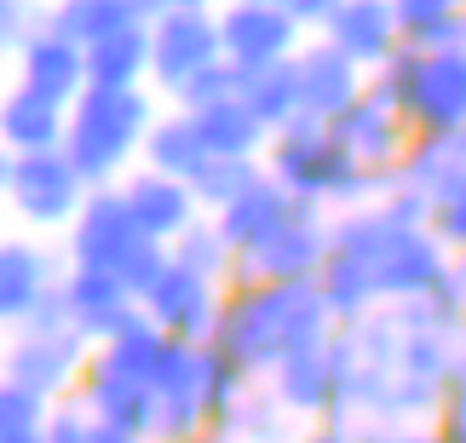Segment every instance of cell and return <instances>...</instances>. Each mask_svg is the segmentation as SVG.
I'll return each instance as SVG.
<instances>
[{
    "label": "cell",
    "instance_id": "obj_36",
    "mask_svg": "<svg viewBox=\"0 0 466 443\" xmlns=\"http://www.w3.org/2000/svg\"><path fill=\"white\" fill-rule=\"evenodd\" d=\"M426 225H432V237L450 247V254H466V173L455 179L450 196L432 207V219H426Z\"/></svg>",
    "mask_w": 466,
    "mask_h": 443
},
{
    "label": "cell",
    "instance_id": "obj_8",
    "mask_svg": "<svg viewBox=\"0 0 466 443\" xmlns=\"http://www.w3.org/2000/svg\"><path fill=\"white\" fill-rule=\"evenodd\" d=\"M225 58V41H219V12H185V6H167L150 17V86L156 93L178 98L185 86L213 69Z\"/></svg>",
    "mask_w": 466,
    "mask_h": 443
},
{
    "label": "cell",
    "instance_id": "obj_49",
    "mask_svg": "<svg viewBox=\"0 0 466 443\" xmlns=\"http://www.w3.org/2000/svg\"><path fill=\"white\" fill-rule=\"evenodd\" d=\"M461 156H466V127H461Z\"/></svg>",
    "mask_w": 466,
    "mask_h": 443
},
{
    "label": "cell",
    "instance_id": "obj_14",
    "mask_svg": "<svg viewBox=\"0 0 466 443\" xmlns=\"http://www.w3.org/2000/svg\"><path fill=\"white\" fill-rule=\"evenodd\" d=\"M329 127H334V138H339V150H346L363 173H374V179H391V173H398V162L409 156V145H415L409 121L391 110V104H380L374 93H363L339 121H329Z\"/></svg>",
    "mask_w": 466,
    "mask_h": 443
},
{
    "label": "cell",
    "instance_id": "obj_46",
    "mask_svg": "<svg viewBox=\"0 0 466 443\" xmlns=\"http://www.w3.org/2000/svg\"><path fill=\"white\" fill-rule=\"evenodd\" d=\"M450 282L461 288V299H466V254H455V271H450Z\"/></svg>",
    "mask_w": 466,
    "mask_h": 443
},
{
    "label": "cell",
    "instance_id": "obj_35",
    "mask_svg": "<svg viewBox=\"0 0 466 443\" xmlns=\"http://www.w3.org/2000/svg\"><path fill=\"white\" fill-rule=\"evenodd\" d=\"M450 12H461L455 0H391V17H398L403 46H420V41H426V35H432Z\"/></svg>",
    "mask_w": 466,
    "mask_h": 443
},
{
    "label": "cell",
    "instance_id": "obj_39",
    "mask_svg": "<svg viewBox=\"0 0 466 443\" xmlns=\"http://www.w3.org/2000/svg\"><path fill=\"white\" fill-rule=\"evenodd\" d=\"M282 6H289V12H294V24H299V29H306V35H317L322 24H329V12L339 6V0H282Z\"/></svg>",
    "mask_w": 466,
    "mask_h": 443
},
{
    "label": "cell",
    "instance_id": "obj_26",
    "mask_svg": "<svg viewBox=\"0 0 466 443\" xmlns=\"http://www.w3.org/2000/svg\"><path fill=\"white\" fill-rule=\"evenodd\" d=\"M127 24H145V12H138L133 0H58V6H46V29L64 35V41H76L81 52L121 35Z\"/></svg>",
    "mask_w": 466,
    "mask_h": 443
},
{
    "label": "cell",
    "instance_id": "obj_34",
    "mask_svg": "<svg viewBox=\"0 0 466 443\" xmlns=\"http://www.w3.org/2000/svg\"><path fill=\"white\" fill-rule=\"evenodd\" d=\"M46 29L41 0H0V58H17L29 46V35Z\"/></svg>",
    "mask_w": 466,
    "mask_h": 443
},
{
    "label": "cell",
    "instance_id": "obj_37",
    "mask_svg": "<svg viewBox=\"0 0 466 443\" xmlns=\"http://www.w3.org/2000/svg\"><path fill=\"white\" fill-rule=\"evenodd\" d=\"M41 438L46 443H93V415H86L76 398H64V403H52Z\"/></svg>",
    "mask_w": 466,
    "mask_h": 443
},
{
    "label": "cell",
    "instance_id": "obj_51",
    "mask_svg": "<svg viewBox=\"0 0 466 443\" xmlns=\"http://www.w3.org/2000/svg\"><path fill=\"white\" fill-rule=\"evenodd\" d=\"M455 6H461V12H466V0H455Z\"/></svg>",
    "mask_w": 466,
    "mask_h": 443
},
{
    "label": "cell",
    "instance_id": "obj_2",
    "mask_svg": "<svg viewBox=\"0 0 466 443\" xmlns=\"http://www.w3.org/2000/svg\"><path fill=\"white\" fill-rule=\"evenodd\" d=\"M329 242L339 259H357L380 288V306H415L432 299L455 271V254L432 237V225H409L386 214L380 202H363L351 214L329 219Z\"/></svg>",
    "mask_w": 466,
    "mask_h": 443
},
{
    "label": "cell",
    "instance_id": "obj_13",
    "mask_svg": "<svg viewBox=\"0 0 466 443\" xmlns=\"http://www.w3.org/2000/svg\"><path fill=\"white\" fill-rule=\"evenodd\" d=\"M145 317L167 334V340H185V346H208L213 328H219V311H225V288L208 277L185 271V265H167L161 282L138 299Z\"/></svg>",
    "mask_w": 466,
    "mask_h": 443
},
{
    "label": "cell",
    "instance_id": "obj_41",
    "mask_svg": "<svg viewBox=\"0 0 466 443\" xmlns=\"http://www.w3.org/2000/svg\"><path fill=\"white\" fill-rule=\"evenodd\" d=\"M403 432L409 427H357L351 443H403Z\"/></svg>",
    "mask_w": 466,
    "mask_h": 443
},
{
    "label": "cell",
    "instance_id": "obj_44",
    "mask_svg": "<svg viewBox=\"0 0 466 443\" xmlns=\"http://www.w3.org/2000/svg\"><path fill=\"white\" fill-rule=\"evenodd\" d=\"M93 443H138V438H127V432H116V427H98V420H93Z\"/></svg>",
    "mask_w": 466,
    "mask_h": 443
},
{
    "label": "cell",
    "instance_id": "obj_9",
    "mask_svg": "<svg viewBox=\"0 0 466 443\" xmlns=\"http://www.w3.org/2000/svg\"><path fill=\"white\" fill-rule=\"evenodd\" d=\"M86 179L76 167H69L64 150H46V156H17L12 162V214L24 219L29 230H69L76 225V214L86 207Z\"/></svg>",
    "mask_w": 466,
    "mask_h": 443
},
{
    "label": "cell",
    "instance_id": "obj_20",
    "mask_svg": "<svg viewBox=\"0 0 466 443\" xmlns=\"http://www.w3.org/2000/svg\"><path fill=\"white\" fill-rule=\"evenodd\" d=\"M17 86L69 110L86 93V52L76 41H64V35H52V29L29 35V46L17 52Z\"/></svg>",
    "mask_w": 466,
    "mask_h": 443
},
{
    "label": "cell",
    "instance_id": "obj_3",
    "mask_svg": "<svg viewBox=\"0 0 466 443\" xmlns=\"http://www.w3.org/2000/svg\"><path fill=\"white\" fill-rule=\"evenodd\" d=\"M156 93L150 86H86L69 104V133H64V156L69 167L86 179V190H110L138 167L145 138L156 127Z\"/></svg>",
    "mask_w": 466,
    "mask_h": 443
},
{
    "label": "cell",
    "instance_id": "obj_43",
    "mask_svg": "<svg viewBox=\"0 0 466 443\" xmlns=\"http://www.w3.org/2000/svg\"><path fill=\"white\" fill-rule=\"evenodd\" d=\"M438 438L443 443H466V420H438Z\"/></svg>",
    "mask_w": 466,
    "mask_h": 443
},
{
    "label": "cell",
    "instance_id": "obj_28",
    "mask_svg": "<svg viewBox=\"0 0 466 443\" xmlns=\"http://www.w3.org/2000/svg\"><path fill=\"white\" fill-rule=\"evenodd\" d=\"M242 104L254 110L271 133H282L289 121H299V81H294V64H277V69H259V76H242Z\"/></svg>",
    "mask_w": 466,
    "mask_h": 443
},
{
    "label": "cell",
    "instance_id": "obj_31",
    "mask_svg": "<svg viewBox=\"0 0 466 443\" xmlns=\"http://www.w3.org/2000/svg\"><path fill=\"white\" fill-rule=\"evenodd\" d=\"M259 173H265V162H219V156H208L202 173L190 179V190H196V202H202V214H225Z\"/></svg>",
    "mask_w": 466,
    "mask_h": 443
},
{
    "label": "cell",
    "instance_id": "obj_27",
    "mask_svg": "<svg viewBox=\"0 0 466 443\" xmlns=\"http://www.w3.org/2000/svg\"><path fill=\"white\" fill-rule=\"evenodd\" d=\"M173 265H185V271H196V277H208V282H219V288H230V277H237V247L225 242V230H219V219L213 214H202L185 237H178L173 247Z\"/></svg>",
    "mask_w": 466,
    "mask_h": 443
},
{
    "label": "cell",
    "instance_id": "obj_1",
    "mask_svg": "<svg viewBox=\"0 0 466 443\" xmlns=\"http://www.w3.org/2000/svg\"><path fill=\"white\" fill-rule=\"evenodd\" d=\"M334 311L322 306L317 282H242L225 288V311L208 346H219L248 380H271L294 351L334 340Z\"/></svg>",
    "mask_w": 466,
    "mask_h": 443
},
{
    "label": "cell",
    "instance_id": "obj_10",
    "mask_svg": "<svg viewBox=\"0 0 466 443\" xmlns=\"http://www.w3.org/2000/svg\"><path fill=\"white\" fill-rule=\"evenodd\" d=\"M329 219L322 207L299 202V214L277 230L265 247L237 259V277H230V288H242V282H317L322 265H329L334 242H329Z\"/></svg>",
    "mask_w": 466,
    "mask_h": 443
},
{
    "label": "cell",
    "instance_id": "obj_11",
    "mask_svg": "<svg viewBox=\"0 0 466 443\" xmlns=\"http://www.w3.org/2000/svg\"><path fill=\"white\" fill-rule=\"evenodd\" d=\"M138 247H145V230L133 225V207L121 196V185L93 190L86 207L76 214V225L64 230L69 265H86V271H116L121 277V265H127Z\"/></svg>",
    "mask_w": 466,
    "mask_h": 443
},
{
    "label": "cell",
    "instance_id": "obj_29",
    "mask_svg": "<svg viewBox=\"0 0 466 443\" xmlns=\"http://www.w3.org/2000/svg\"><path fill=\"white\" fill-rule=\"evenodd\" d=\"M289 420H294V415L282 409L271 392H259V386H254V392H248L237 409H230V420H225L213 438H225V443H294V438H289Z\"/></svg>",
    "mask_w": 466,
    "mask_h": 443
},
{
    "label": "cell",
    "instance_id": "obj_7",
    "mask_svg": "<svg viewBox=\"0 0 466 443\" xmlns=\"http://www.w3.org/2000/svg\"><path fill=\"white\" fill-rule=\"evenodd\" d=\"M219 41H225L230 69L259 76V69L294 64V52L306 46L311 35L294 24V12L282 6V0H225L219 6Z\"/></svg>",
    "mask_w": 466,
    "mask_h": 443
},
{
    "label": "cell",
    "instance_id": "obj_16",
    "mask_svg": "<svg viewBox=\"0 0 466 443\" xmlns=\"http://www.w3.org/2000/svg\"><path fill=\"white\" fill-rule=\"evenodd\" d=\"M76 403L98 420V427H116V432H127V438H138V443H150L156 392H150L145 380H133V375H121V368H110L98 351H93V357H86V368H81Z\"/></svg>",
    "mask_w": 466,
    "mask_h": 443
},
{
    "label": "cell",
    "instance_id": "obj_5",
    "mask_svg": "<svg viewBox=\"0 0 466 443\" xmlns=\"http://www.w3.org/2000/svg\"><path fill=\"white\" fill-rule=\"evenodd\" d=\"M369 93L391 104L415 138H461L466 127V52L398 46L369 76Z\"/></svg>",
    "mask_w": 466,
    "mask_h": 443
},
{
    "label": "cell",
    "instance_id": "obj_6",
    "mask_svg": "<svg viewBox=\"0 0 466 443\" xmlns=\"http://www.w3.org/2000/svg\"><path fill=\"white\" fill-rule=\"evenodd\" d=\"M265 392H271L294 420H306V427H322V420L357 427V415H351V351L339 340V328H334L329 346L294 351V357L265 380Z\"/></svg>",
    "mask_w": 466,
    "mask_h": 443
},
{
    "label": "cell",
    "instance_id": "obj_19",
    "mask_svg": "<svg viewBox=\"0 0 466 443\" xmlns=\"http://www.w3.org/2000/svg\"><path fill=\"white\" fill-rule=\"evenodd\" d=\"M317 35L329 46L346 52L363 76H374V69H380L391 52L403 46L398 17H391V0H339V6L329 12V24H322Z\"/></svg>",
    "mask_w": 466,
    "mask_h": 443
},
{
    "label": "cell",
    "instance_id": "obj_24",
    "mask_svg": "<svg viewBox=\"0 0 466 443\" xmlns=\"http://www.w3.org/2000/svg\"><path fill=\"white\" fill-rule=\"evenodd\" d=\"M86 86H150V17L86 46Z\"/></svg>",
    "mask_w": 466,
    "mask_h": 443
},
{
    "label": "cell",
    "instance_id": "obj_21",
    "mask_svg": "<svg viewBox=\"0 0 466 443\" xmlns=\"http://www.w3.org/2000/svg\"><path fill=\"white\" fill-rule=\"evenodd\" d=\"M294 214H299V202H294L289 190H282V185L271 179V173H259V179L248 185L242 196L225 207V214H213V219H219L225 242L237 247V259H242V254H254V247L271 242V237H277V230L289 225Z\"/></svg>",
    "mask_w": 466,
    "mask_h": 443
},
{
    "label": "cell",
    "instance_id": "obj_40",
    "mask_svg": "<svg viewBox=\"0 0 466 443\" xmlns=\"http://www.w3.org/2000/svg\"><path fill=\"white\" fill-rule=\"evenodd\" d=\"M351 432L357 427H339V420H322V427H306L294 443H351Z\"/></svg>",
    "mask_w": 466,
    "mask_h": 443
},
{
    "label": "cell",
    "instance_id": "obj_4",
    "mask_svg": "<svg viewBox=\"0 0 466 443\" xmlns=\"http://www.w3.org/2000/svg\"><path fill=\"white\" fill-rule=\"evenodd\" d=\"M265 173H271L294 202H311V207H322V214H329V207L334 214H351V207L380 196V179L363 173L346 150H339L329 121H311V116H299L282 133H271Z\"/></svg>",
    "mask_w": 466,
    "mask_h": 443
},
{
    "label": "cell",
    "instance_id": "obj_32",
    "mask_svg": "<svg viewBox=\"0 0 466 443\" xmlns=\"http://www.w3.org/2000/svg\"><path fill=\"white\" fill-rule=\"evenodd\" d=\"M225 98H242V69H230L225 58L213 64V69H202L185 93L173 98V110H185V116H202V110H213V104H225Z\"/></svg>",
    "mask_w": 466,
    "mask_h": 443
},
{
    "label": "cell",
    "instance_id": "obj_18",
    "mask_svg": "<svg viewBox=\"0 0 466 443\" xmlns=\"http://www.w3.org/2000/svg\"><path fill=\"white\" fill-rule=\"evenodd\" d=\"M58 259L35 237H0V328H24L41 299L58 288Z\"/></svg>",
    "mask_w": 466,
    "mask_h": 443
},
{
    "label": "cell",
    "instance_id": "obj_38",
    "mask_svg": "<svg viewBox=\"0 0 466 443\" xmlns=\"http://www.w3.org/2000/svg\"><path fill=\"white\" fill-rule=\"evenodd\" d=\"M443 420H466V351L461 346L450 363V386H443Z\"/></svg>",
    "mask_w": 466,
    "mask_h": 443
},
{
    "label": "cell",
    "instance_id": "obj_50",
    "mask_svg": "<svg viewBox=\"0 0 466 443\" xmlns=\"http://www.w3.org/2000/svg\"><path fill=\"white\" fill-rule=\"evenodd\" d=\"M41 6H58V0H41Z\"/></svg>",
    "mask_w": 466,
    "mask_h": 443
},
{
    "label": "cell",
    "instance_id": "obj_12",
    "mask_svg": "<svg viewBox=\"0 0 466 443\" xmlns=\"http://www.w3.org/2000/svg\"><path fill=\"white\" fill-rule=\"evenodd\" d=\"M86 357H93V346L76 328L69 334H12V346L0 351V375L46 403H64V398H76Z\"/></svg>",
    "mask_w": 466,
    "mask_h": 443
},
{
    "label": "cell",
    "instance_id": "obj_30",
    "mask_svg": "<svg viewBox=\"0 0 466 443\" xmlns=\"http://www.w3.org/2000/svg\"><path fill=\"white\" fill-rule=\"evenodd\" d=\"M254 386H259V380H248L219 346H202V403H208V427H213V432L225 427L230 409H237V403L254 392Z\"/></svg>",
    "mask_w": 466,
    "mask_h": 443
},
{
    "label": "cell",
    "instance_id": "obj_23",
    "mask_svg": "<svg viewBox=\"0 0 466 443\" xmlns=\"http://www.w3.org/2000/svg\"><path fill=\"white\" fill-rule=\"evenodd\" d=\"M190 121L202 133L208 156H219V162H265V150H271V127L242 98H225V104H213V110L190 116Z\"/></svg>",
    "mask_w": 466,
    "mask_h": 443
},
{
    "label": "cell",
    "instance_id": "obj_25",
    "mask_svg": "<svg viewBox=\"0 0 466 443\" xmlns=\"http://www.w3.org/2000/svg\"><path fill=\"white\" fill-rule=\"evenodd\" d=\"M208 162V145H202V133H196V121L185 110H161L156 116V127L145 138V156H138V167H150V173H167V179H196Z\"/></svg>",
    "mask_w": 466,
    "mask_h": 443
},
{
    "label": "cell",
    "instance_id": "obj_15",
    "mask_svg": "<svg viewBox=\"0 0 466 443\" xmlns=\"http://www.w3.org/2000/svg\"><path fill=\"white\" fill-rule=\"evenodd\" d=\"M294 81H299V116H311V121H339L369 93V76L339 46L322 41V35H311L294 52Z\"/></svg>",
    "mask_w": 466,
    "mask_h": 443
},
{
    "label": "cell",
    "instance_id": "obj_47",
    "mask_svg": "<svg viewBox=\"0 0 466 443\" xmlns=\"http://www.w3.org/2000/svg\"><path fill=\"white\" fill-rule=\"evenodd\" d=\"M133 6L145 12V17H156V12H167V0H133Z\"/></svg>",
    "mask_w": 466,
    "mask_h": 443
},
{
    "label": "cell",
    "instance_id": "obj_22",
    "mask_svg": "<svg viewBox=\"0 0 466 443\" xmlns=\"http://www.w3.org/2000/svg\"><path fill=\"white\" fill-rule=\"evenodd\" d=\"M64 133H69V110L24 93V86H6V93H0V145L12 156L64 150Z\"/></svg>",
    "mask_w": 466,
    "mask_h": 443
},
{
    "label": "cell",
    "instance_id": "obj_17",
    "mask_svg": "<svg viewBox=\"0 0 466 443\" xmlns=\"http://www.w3.org/2000/svg\"><path fill=\"white\" fill-rule=\"evenodd\" d=\"M121 196H127L133 225L145 230V242H161V247H173L196 219H202L196 190L185 179H167V173H150V167H133L127 179H121Z\"/></svg>",
    "mask_w": 466,
    "mask_h": 443
},
{
    "label": "cell",
    "instance_id": "obj_42",
    "mask_svg": "<svg viewBox=\"0 0 466 443\" xmlns=\"http://www.w3.org/2000/svg\"><path fill=\"white\" fill-rule=\"evenodd\" d=\"M12 162H17V156L0 145V202H6V190H12Z\"/></svg>",
    "mask_w": 466,
    "mask_h": 443
},
{
    "label": "cell",
    "instance_id": "obj_48",
    "mask_svg": "<svg viewBox=\"0 0 466 443\" xmlns=\"http://www.w3.org/2000/svg\"><path fill=\"white\" fill-rule=\"evenodd\" d=\"M0 443H46L41 432H24V438H0Z\"/></svg>",
    "mask_w": 466,
    "mask_h": 443
},
{
    "label": "cell",
    "instance_id": "obj_45",
    "mask_svg": "<svg viewBox=\"0 0 466 443\" xmlns=\"http://www.w3.org/2000/svg\"><path fill=\"white\" fill-rule=\"evenodd\" d=\"M167 6H185V12H219L225 0H167Z\"/></svg>",
    "mask_w": 466,
    "mask_h": 443
},
{
    "label": "cell",
    "instance_id": "obj_33",
    "mask_svg": "<svg viewBox=\"0 0 466 443\" xmlns=\"http://www.w3.org/2000/svg\"><path fill=\"white\" fill-rule=\"evenodd\" d=\"M46 415H52V403H46V398H35V392H24L17 380L0 375V438L41 432V427H46Z\"/></svg>",
    "mask_w": 466,
    "mask_h": 443
}]
</instances>
